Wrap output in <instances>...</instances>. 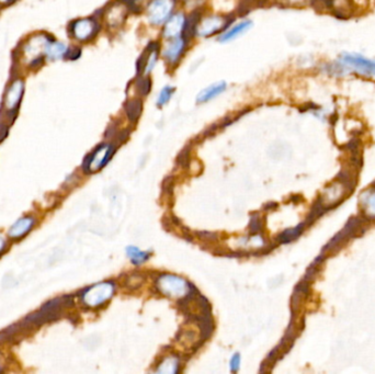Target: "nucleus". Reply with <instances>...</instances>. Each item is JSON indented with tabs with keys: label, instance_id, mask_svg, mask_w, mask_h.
Returning <instances> with one entry per match:
<instances>
[{
	"label": "nucleus",
	"instance_id": "nucleus-1",
	"mask_svg": "<svg viewBox=\"0 0 375 374\" xmlns=\"http://www.w3.org/2000/svg\"><path fill=\"white\" fill-rule=\"evenodd\" d=\"M53 39L44 34H35L25 41L24 45L21 50V56L24 64L30 67H35L43 62L47 46Z\"/></svg>",
	"mask_w": 375,
	"mask_h": 374
},
{
	"label": "nucleus",
	"instance_id": "nucleus-2",
	"mask_svg": "<svg viewBox=\"0 0 375 374\" xmlns=\"http://www.w3.org/2000/svg\"><path fill=\"white\" fill-rule=\"evenodd\" d=\"M338 72H356L375 79V62L360 54H343L336 63Z\"/></svg>",
	"mask_w": 375,
	"mask_h": 374
},
{
	"label": "nucleus",
	"instance_id": "nucleus-3",
	"mask_svg": "<svg viewBox=\"0 0 375 374\" xmlns=\"http://www.w3.org/2000/svg\"><path fill=\"white\" fill-rule=\"evenodd\" d=\"M173 7H175V0H154L147 9L150 22L154 25H159L165 22L170 15Z\"/></svg>",
	"mask_w": 375,
	"mask_h": 374
},
{
	"label": "nucleus",
	"instance_id": "nucleus-4",
	"mask_svg": "<svg viewBox=\"0 0 375 374\" xmlns=\"http://www.w3.org/2000/svg\"><path fill=\"white\" fill-rule=\"evenodd\" d=\"M24 93V81L15 79L8 87L3 98V108L7 112H15Z\"/></svg>",
	"mask_w": 375,
	"mask_h": 374
},
{
	"label": "nucleus",
	"instance_id": "nucleus-5",
	"mask_svg": "<svg viewBox=\"0 0 375 374\" xmlns=\"http://www.w3.org/2000/svg\"><path fill=\"white\" fill-rule=\"evenodd\" d=\"M114 147L112 145H102L99 146L92 154L89 156L84 161V170L88 172L97 171L102 168L112 156Z\"/></svg>",
	"mask_w": 375,
	"mask_h": 374
},
{
	"label": "nucleus",
	"instance_id": "nucleus-6",
	"mask_svg": "<svg viewBox=\"0 0 375 374\" xmlns=\"http://www.w3.org/2000/svg\"><path fill=\"white\" fill-rule=\"evenodd\" d=\"M99 24L93 19L76 20L72 24V34L74 38L80 42H86L92 39L98 33Z\"/></svg>",
	"mask_w": 375,
	"mask_h": 374
},
{
	"label": "nucleus",
	"instance_id": "nucleus-7",
	"mask_svg": "<svg viewBox=\"0 0 375 374\" xmlns=\"http://www.w3.org/2000/svg\"><path fill=\"white\" fill-rule=\"evenodd\" d=\"M129 12V6L122 1H115L110 4L104 12L105 22L110 28H120L124 23Z\"/></svg>",
	"mask_w": 375,
	"mask_h": 374
},
{
	"label": "nucleus",
	"instance_id": "nucleus-8",
	"mask_svg": "<svg viewBox=\"0 0 375 374\" xmlns=\"http://www.w3.org/2000/svg\"><path fill=\"white\" fill-rule=\"evenodd\" d=\"M230 22L229 19H226L225 17H219V15H213L204 19L197 28V34L199 36H207L212 35L219 31L223 30L226 25H228Z\"/></svg>",
	"mask_w": 375,
	"mask_h": 374
},
{
	"label": "nucleus",
	"instance_id": "nucleus-9",
	"mask_svg": "<svg viewBox=\"0 0 375 374\" xmlns=\"http://www.w3.org/2000/svg\"><path fill=\"white\" fill-rule=\"evenodd\" d=\"M186 18L182 13H177L169 19L165 29H163V36L167 39H176L184 29Z\"/></svg>",
	"mask_w": 375,
	"mask_h": 374
},
{
	"label": "nucleus",
	"instance_id": "nucleus-10",
	"mask_svg": "<svg viewBox=\"0 0 375 374\" xmlns=\"http://www.w3.org/2000/svg\"><path fill=\"white\" fill-rule=\"evenodd\" d=\"M186 42L182 38H176L172 42H170L163 50V57L167 60L169 64H176L178 60L182 55Z\"/></svg>",
	"mask_w": 375,
	"mask_h": 374
},
{
	"label": "nucleus",
	"instance_id": "nucleus-11",
	"mask_svg": "<svg viewBox=\"0 0 375 374\" xmlns=\"http://www.w3.org/2000/svg\"><path fill=\"white\" fill-rule=\"evenodd\" d=\"M347 189L345 186L339 181H336L334 183H331L330 186L326 189V191L324 193V198L321 199L324 201L326 207L330 208L331 205H334L335 203H338L343 197V194L346 193Z\"/></svg>",
	"mask_w": 375,
	"mask_h": 374
},
{
	"label": "nucleus",
	"instance_id": "nucleus-12",
	"mask_svg": "<svg viewBox=\"0 0 375 374\" xmlns=\"http://www.w3.org/2000/svg\"><path fill=\"white\" fill-rule=\"evenodd\" d=\"M34 220L32 218H22L17 221L11 227H10L8 235L12 238H21L28 231L33 227Z\"/></svg>",
	"mask_w": 375,
	"mask_h": 374
},
{
	"label": "nucleus",
	"instance_id": "nucleus-13",
	"mask_svg": "<svg viewBox=\"0 0 375 374\" xmlns=\"http://www.w3.org/2000/svg\"><path fill=\"white\" fill-rule=\"evenodd\" d=\"M225 87H226V83L224 81H220V82L214 83V85H211L210 87L205 88L204 90H202L199 93V96L197 97V102L203 103V102L210 101V100H212L215 97L220 96V94L225 90Z\"/></svg>",
	"mask_w": 375,
	"mask_h": 374
},
{
	"label": "nucleus",
	"instance_id": "nucleus-14",
	"mask_svg": "<svg viewBox=\"0 0 375 374\" xmlns=\"http://www.w3.org/2000/svg\"><path fill=\"white\" fill-rule=\"evenodd\" d=\"M68 52V47L66 44L62 43V42H57L52 40L50 42L49 46H47L45 57L50 61H56L60 60L62 57H64Z\"/></svg>",
	"mask_w": 375,
	"mask_h": 374
},
{
	"label": "nucleus",
	"instance_id": "nucleus-15",
	"mask_svg": "<svg viewBox=\"0 0 375 374\" xmlns=\"http://www.w3.org/2000/svg\"><path fill=\"white\" fill-rule=\"evenodd\" d=\"M251 25H252V23L250 22V21H244V22L237 24V25L233 26V28H231L230 30L226 31V32L220 38V41L221 42H228L230 40H234V39L237 38V36H239L241 34H244L245 32H247V31L250 29Z\"/></svg>",
	"mask_w": 375,
	"mask_h": 374
},
{
	"label": "nucleus",
	"instance_id": "nucleus-16",
	"mask_svg": "<svg viewBox=\"0 0 375 374\" xmlns=\"http://www.w3.org/2000/svg\"><path fill=\"white\" fill-rule=\"evenodd\" d=\"M125 112L132 122H136L142 113V101L140 99H131L125 103Z\"/></svg>",
	"mask_w": 375,
	"mask_h": 374
},
{
	"label": "nucleus",
	"instance_id": "nucleus-17",
	"mask_svg": "<svg viewBox=\"0 0 375 374\" xmlns=\"http://www.w3.org/2000/svg\"><path fill=\"white\" fill-rule=\"evenodd\" d=\"M305 226H306V224L302 223V224H300L298 226V227H295L293 229L285 230L284 233H282L281 235H280V237H279L280 241H281V243H290V241L295 239V238H297V237H299L300 235V233H302V231H303Z\"/></svg>",
	"mask_w": 375,
	"mask_h": 374
},
{
	"label": "nucleus",
	"instance_id": "nucleus-18",
	"mask_svg": "<svg viewBox=\"0 0 375 374\" xmlns=\"http://www.w3.org/2000/svg\"><path fill=\"white\" fill-rule=\"evenodd\" d=\"M367 198L362 199L364 209L367 211V217L375 218V192H366Z\"/></svg>",
	"mask_w": 375,
	"mask_h": 374
},
{
	"label": "nucleus",
	"instance_id": "nucleus-19",
	"mask_svg": "<svg viewBox=\"0 0 375 374\" xmlns=\"http://www.w3.org/2000/svg\"><path fill=\"white\" fill-rule=\"evenodd\" d=\"M199 12H193L189 15L187 25H186V33L189 35V38H192V35L197 32L198 22H199Z\"/></svg>",
	"mask_w": 375,
	"mask_h": 374
},
{
	"label": "nucleus",
	"instance_id": "nucleus-20",
	"mask_svg": "<svg viewBox=\"0 0 375 374\" xmlns=\"http://www.w3.org/2000/svg\"><path fill=\"white\" fill-rule=\"evenodd\" d=\"M128 254L130 257L133 259L134 263H141L143 261H145L147 258L150 257V254H146V252H142L137 248H134V247H129L128 248Z\"/></svg>",
	"mask_w": 375,
	"mask_h": 374
},
{
	"label": "nucleus",
	"instance_id": "nucleus-21",
	"mask_svg": "<svg viewBox=\"0 0 375 374\" xmlns=\"http://www.w3.org/2000/svg\"><path fill=\"white\" fill-rule=\"evenodd\" d=\"M173 91H175V89H173L172 87L162 88L161 91L159 92V94H158L157 104L159 105V107H161V105H163V104H166L169 101V100H170Z\"/></svg>",
	"mask_w": 375,
	"mask_h": 374
},
{
	"label": "nucleus",
	"instance_id": "nucleus-22",
	"mask_svg": "<svg viewBox=\"0 0 375 374\" xmlns=\"http://www.w3.org/2000/svg\"><path fill=\"white\" fill-rule=\"evenodd\" d=\"M150 86H151V83H150V78L144 77V76H143L142 78H139V80H137L136 82L137 91H139L142 96H146V94L150 92Z\"/></svg>",
	"mask_w": 375,
	"mask_h": 374
},
{
	"label": "nucleus",
	"instance_id": "nucleus-23",
	"mask_svg": "<svg viewBox=\"0 0 375 374\" xmlns=\"http://www.w3.org/2000/svg\"><path fill=\"white\" fill-rule=\"evenodd\" d=\"M239 363H240L239 356L238 355H235L233 357V359H231V361H230V369H231V371H237V370H238Z\"/></svg>",
	"mask_w": 375,
	"mask_h": 374
},
{
	"label": "nucleus",
	"instance_id": "nucleus-24",
	"mask_svg": "<svg viewBox=\"0 0 375 374\" xmlns=\"http://www.w3.org/2000/svg\"><path fill=\"white\" fill-rule=\"evenodd\" d=\"M250 229L251 231H253V233H256V231L260 230L261 229V223L259 222L258 219H252L251 220V223H250Z\"/></svg>",
	"mask_w": 375,
	"mask_h": 374
},
{
	"label": "nucleus",
	"instance_id": "nucleus-25",
	"mask_svg": "<svg viewBox=\"0 0 375 374\" xmlns=\"http://www.w3.org/2000/svg\"><path fill=\"white\" fill-rule=\"evenodd\" d=\"M305 0H283V2H287L290 4H297V3H304Z\"/></svg>",
	"mask_w": 375,
	"mask_h": 374
},
{
	"label": "nucleus",
	"instance_id": "nucleus-26",
	"mask_svg": "<svg viewBox=\"0 0 375 374\" xmlns=\"http://www.w3.org/2000/svg\"><path fill=\"white\" fill-rule=\"evenodd\" d=\"M4 246H6V241H4V239L2 238V237L0 236V252H1L3 250Z\"/></svg>",
	"mask_w": 375,
	"mask_h": 374
},
{
	"label": "nucleus",
	"instance_id": "nucleus-27",
	"mask_svg": "<svg viewBox=\"0 0 375 374\" xmlns=\"http://www.w3.org/2000/svg\"><path fill=\"white\" fill-rule=\"evenodd\" d=\"M12 1H13V0H0V3H2V4H8V3L12 2Z\"/></svg>",
	"mask_w": 375,
	"mask_h": 374
}]
</instances>
